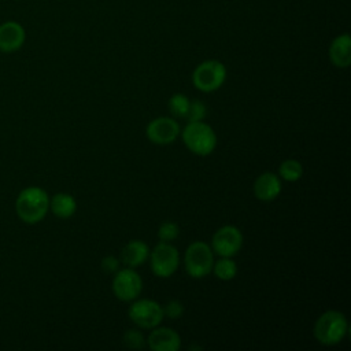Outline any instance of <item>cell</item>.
<instances>
[{
    "instance_id": "obj_15",
    "label": "cell",
    "mask_w": 351,
    "mask_h": 351,
    "mask_svg": "<svg viewBox=\"0 0 351 351\" xmlns=\"http://www.w3.org/2000/svg\"><path fill=\"white\" fill-rule=\"evenodd\" d=\"M149 256L148 245L141 240H132L121 250V262L126 267H137L143 265Z\"/></svg>"
},
{
    "instance_id": "obj_2",
    "label": "cell",
    "mask_w": 351,
    "mask_h": 351,
    "mask_svg": "<svg viewBox=\"0 0 351 351\" xmlns=\"http://www.w3.org/2000/svg\"><path fill=\"white\" fill-rule=\"evenodd\" d=\"M348 332V321L346 315L337 310H328L318 317L314 324L313 333L318 343L324 346L339 344Z\"/></svg>"
},
{
    "instance_id": "obj_9",
    "label": "cell",
    "mask_w": 351,
    "mask_h": 351,
    "mask_svg": "<svg viewBox=\"0 0 351 351\" xmlns=\"http://www.w3.org/2000/svg\"><path fill=\"white\" fill-rule=\"evenodd\" d=\"M243 245V234L239 228L233 225H225L219 228L211 240V250L213 252L218 254L219 256L232 258L236 255Z\"/></svg>"
},
{
    "instance_id": "obj_18",
    "label": "cell",
    "mask_w": 351,
    "mask_h": 351,
    "mask_svg": "<svg viewBox=\"0 0 351 351\" xmlns=\"http://www.w3.org/2000/svg\"><path fill=\"white\" fill-rule=\"evenodd\" d=\"M278 174L282 180H285L288 182H295V181L300 180V177L303 176V166L296 159H287V160L281 162V165L278 167Z\"/></svg>"
},
{
    "instance_id": "obj_8",
    "label": "cell",
    "mask_w": 351,
    "mask_h": 351,
    "mask_svg": "<svg viewBox=\"0 0 351 351\" xmlns=\"http://www.w3.org/2000/svg\"><path fill=\"white\" fill-rule=\"evenodd\" d=\"M143 291V280L133 267L119 269L114 274L112 292L122 302H133Z\"/></svg>"
},
{
    "instance_id": "obj_16",
    "label": "cell",
    "mask_w": 351,
    "mask_h": 351,
    "mask_svg": "<svg viewBox=\"0 0 351 351\" xmlns=\"http://www.w3.org/2000/svg\"><path fill=\"white\" fill-rule=\"evenodd\" d=\"M49 210L62 219L70 218L77 210L75 199L69 193H56L49 199Z\"/></svg>"
},
{
    "instance_id": "obj_11",
    "label": "cell",
    "mask_w": 351,
    "mask_h": 351,
    "mask_svg": "<svg viewBox=\"0 0 351 351\" xmlns=\"http://www.w3.org/2000/svg\"><path fill=\"white\" fill-rule=\"evenodd\" d=\"M147 339V346L154 351H178L181 348V337L171 328H152Z\"/></svg>"
},
{
    "instance_id": "obj_10",
    "label": "cell",
    "mask_w": 351,
    "mask_h": 351,
    "mask_svg": "<svg viewBox=\"0 0 351 351\" xmlns=\"http://www.w3.org/2000/svg\"><path fill=\"white\" fill-rule=\"evenodd\" d=\"M147 138L156 145L171 144L180 134V126L176 119L169 117H159L152 119L145 129Z\"/></svg>"
},
{
    "instance_id": "obj_24",
    "label": "cell",
    "mask_w": 351,
    "mask_h": 351,
    "mask_svg": "<svg viewBox=\"0 0 351 351\" xmlns=\"http://www.w3.org/2000/svg\"><path fill=\"white\" fill-rule=\"evenodd\" d=\"M101 270L106 274H115L119 270V259L112 255H107L101 261Z\"/></svg>"
},
{
    "instance_id": "obj_21",
    "label": "cell",
    "mask_w": 351,
    "mask_h": 351,
    "mask_svg": "<svg viewBox=\"0 0 351 351\" xmlns=\"http://www.w3.org/2000/svg\"><path fill=\"white\" fill-rule=\"evenodd\" d=\"M178 234H180V228L176 222H171V221L163 222L158 229V237L160 241L170 243L174 239H177Z\"/></svg>"
},
{
    "instance_id": "obj_19",
    "label": "cell",
    "mask_w": 351,
    "mask_h": 351,
    "mask_svg": "<svg viewBox=\"0 0 351 351\" xmlns=\"http://www.w3.org/2000/svg\"><path fill=\"white\" fill-rule=\"evenodd\" d=\"M189 99L182 93H174L167 103L169 112L176 118H185L189 108Z\"/></svg>"
},
{
    "instance_id": "obj_13",
    "label": "cell",
    "mask_w": 351,
    "mask_h": 351,
    "mask_svg": "<svg viewBox=\"0 0 351 351\" xmlns=\"http://www.w3.org/2000/svg\"><path fill=\"white\" fill-rule=\"evenodd\" d=\"M25 29L18 22H4L0 25V51H18L25 43Z\"/></svg>"
},
{
    "instance_id": "obj_7",
    "label": "cell",
    "mask_w": 351,
    "mask_h": 351,
    "mask_svg": "<svg viewBox=\"0 0 351 351\" xmlns=\"http://www.w3.org/2000/svg\"><path fill=\"white\" fill-rule=\"evenodd\" d=\"M130 321L143 329H152L158 326L165 314L162 306L151 299H134L128 310Z\"/></svg>"
},
{
    "instance_id": "obj_3",
    "label": "cell",
    "mask_w": 351,
    "mask_h": 351,
    "mask_svg": "<svg viewBox=\"0 0 351 351\" xmlns=\"http://www.w3.org/2000/svg\"><path fill=\"white\" fill-rule=\"evenodd\" d=\"M185 147L195 155L207 156L217 147V134L214 129L203 121L188 122L181 132Z\"/></svg>"
},
{
    "instance_id": "obj_12",
    "label": "cell",
    "mask_w": 351,
    "mask_h": 351,
    "mask_svg": "<svg viewBox=\"0 0 351 351\" xmlns=\"http://www.w3.org/2000/svg\"><path fill=\"white\" fill-rule=\"evenodd\" d=\"M281 180L271 171L262 173L254 182V195L262 202H271L281 193Z\"/></svg>"
},
{
    "instance_id": "obj_6",
    "label": "cell",
    "mask_w": 351,
    "mask_h": 351,
    "mask_svg": "<svg viewBox=\"0 0 351 351\" xmlns=\"http://www.w3.org/2000/svg\"><path fill=\"white\" fill-rule=\"evenodd\" d=\"M149 265L151 270L156 277L167 278L174 274L180 265L178 250L170 243L160 241L152 251H149Z\"/></svg>"
},
{
    "instance_id": "obj_20",
    "label": "cell",
    "mask_w": 351,
    "mask_h": 351,
    "mask_svg": "<svg viewBox=\"0 0 351 351\" xmlns=\"http://www.w3.org/2000/svg\"><path fill=\"white\" fill-rule=\"evenodd\" d=\"M145 339L143 332H140L138 329H128L123 333V343L128 348L132 350H140L143 347H145Z\"/></svg>"
},
{
    "instance_id": "obj_17",
    "label": "cell",
    "mask_w": 351,
    "mask_h": 351,
    "mask_svg": "<svg viewBox=\"0 0 351 351\" xmlns=\"http://www.w3.org/2000/svg\"><path fill=\"white\" fill-rule=\"evenodd\" d=\"M213 271L217 278L222 281H229L236 277L237 274V265L232 258L221 256L219 261L214 262L213 265Z\"/></svg>"
},
{
    "instance_id": "obj_23",
    "label": "cell",
    "mask_w": 351,
    "mask_h": 351,
    "mask_svg": "<svg viewBox=\"0 0 351 351\" xmlns=\"http://www.w3.org/2000/svg\"><path fill=\"white\" fill-rule=\"evenodd\" d=\"M162 308H163V314L170 319H177L184 314V304L177 299L169 300Z\"/></svg>"
},
{
    "instance_id": "obj_5",
    "label": "cell",
    "mask_w": 351,
    "mask_h": 351,
    "mask_svg": "<svg viewBox=\"0 0 351 351\" xmlns=\"http://www.w3.org/2000/svg\"><path fill=\"white\" fill-rule=\"evenodd\" d=\"M226 80V67L219 60H204L192 73V82L196 89L204 93L219 89Z\"/></svg>"
},
{
    "instance_id": "obj_1",
    "label": "cell",
    "mask_w": 351,
    "mask_h": 351,
    "mask_svg": "<svg viewBox=\"0 0 351 351\" xmlns=\"http://www.w3.org/2000/svg\"><path fill=\"white\" fill-rule=\"evenodd\" d=\"M49 210L48 193L38 186H27L22 189L15 202L18 217L26 223H37L47 215Z\"/></svg>"
},
{
    "instance_id": "obj_4",
    "label": "cell",
    "mask_w": 351,
    "mask_h": 351,
    "mask_svg": "<svg viewBox=\"0 0 351 351\" xmlns=\"http://www.w3.org/2000/svg\"><path fill=\"white\" fill-rule=\"evenodd\" d=\"M185 270L192 278H203L214 265V252L204 241H193L188 245L184 256Z\"/></svg>"
},
{
    "instance_id": "obj_14",
    "label": "cell",
    "mask_w": 351,
    "mask_h": 351,
    "mask_svg": "<svg viewBox=\"0 0 351 351\" xmlns=\"http://www.w3.org/2000/svg\"><path fill=\"white\" fill-rule=\"evenodd\" d=\"M330 62L340 69H346L351 63V37L348 33L333 38L329 47Z\"/></svg>"
},
{
    "instance_id": "obj_22",
    "label": "cell",
    "mask_w": 351,
    "mask_h": 351,
    "mask_svg": "<svg viewBox=\"0 0 351 351\" xmlns=\"http://www.w3.org/2000/svg\"><path fill=\"white\" fill-rule=\"evenodd\" d=\"M207 115V108L206 104L200 100H192L189 101V108L186 112V119L189 122H195V121H203Z\"/></svg>"
}]
</instances>
